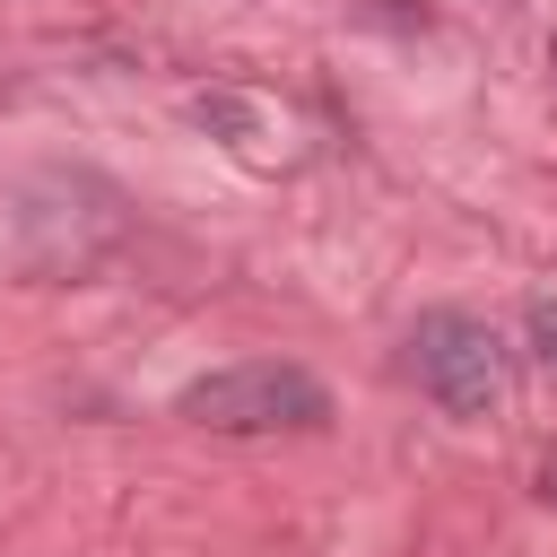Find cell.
<instances>
[{
    "instance_id": "obj_4",
    "label": "cell",
    "mask_w": 557,
    "mask_h": 557,
    "mask_svg": "<svg viewBox=\"0 0 557 557\" xmlns=\"http://www.w3.org/2000/svg\"><path fill=\"white\" fill-rule=\"evenodd\" d=\"M522 339H531L540 374H557V296H531V313H522Z\"/></svg>"
},
{
    "instance_id": "obj_1",
    "label": "cell",
    "mask_w": 557,
    "mask_h": 557,
    "mask_svg": "<svg viewBox=\"0 0 557 557\" xmlns=\"http://www.w3.org/2000/svg\"><path fill=\"white\" fill-rule=\"evenodd\" d=\"M174 418L209 435H313L331 426V383L296 357H244V366L191 374L174 392Z\"/></svg>"
},
{
    "instance_id": "obj_3",
    "label": "cell",
    "mask_w": 557,
    "mask_h": 557,
    "mask_svg": "<svg viewBox=\"0 0 557 557\" xmlns=\"http://www.w3.org/2000/svg\"><path fill=\"white\" fill-rule=\"evenodd\" d=\"M191 113H200L235 157H252V165H296L287 113H278L270 96H252V87H209V96H191Z\"/></svg>"
},
{
    "instance_id": "obj_5",
    "label": "cell",
    "mask_w": 557,
    "mask_h": 557,
    "mask_svg": "<svg viewBox=\"0 0 557 557\" xmlns=\"http://www.w3.org/2000/svg\"><path fill=\"white\" fill-rule=\"evenodd\" d=\"M548 70H557V35H548Z\"/></svg>"
},
{
    "instance_id": "obj_2",
    "label": "cell",
    "mask_w": 557,
    "mask_h": 557,
    "mask_svg": "<svg viewBox=\"0 0 557 557\" xmlns=\"http://www.w3.org/2000/svg\"><path fill=\"white\" fill-rule=\"evenodd\" d=\"M409 374L444 418L479 426L505 400V339H496V322H479L461 305H435V313L409 322Z\"/></svg>"
}]
</instances>
